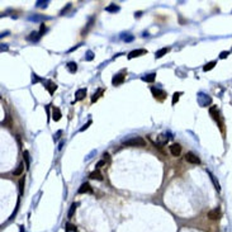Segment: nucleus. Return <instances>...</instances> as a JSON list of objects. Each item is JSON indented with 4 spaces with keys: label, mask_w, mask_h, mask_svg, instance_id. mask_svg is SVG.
Returning a JSON list of instances; mask_svg holds the SVG:
<instances>
[{
    "label": "nucleus",
    "mask_w": 232,
    "mask_h": 232,
    "mask_svg": "<svg viewBox=\"0 0 232 232\" xmlns=\"http://www.w3.org/2000/svg\"><path fill=\"white\" fill-rule=\"evenodd\" d=\"M180 94H181V93H175V94H174V96H172V105H175V104H176V102L179 100Z\"/></svg>",
    "instance_id": "nucleus-28"
},
{
    "label": "nucleus",
    "mask_w": 232,
    "mask_h": 232,
    "mask_svg": "<svg viewBox=\"0 0 232 232\" xmlns=\"http://www.w3.org/2000/svg\"><path fill=\"white\" fill-rule=\"evenodd\" d=\"M155 78H156V74H148L146 76H142V80L146 82H154Z\"/></svg>",
    "instance_id": "nucleus-17"
},
{
    "label": "nucleus",
    "mask_w": 232,
    "mask_h": 232,
    "mask_svg": "<svg viewBox=\"0 0 232 232\" xmlns=\"http://www.w3.org/2000/svg\"><path fill=\"white\" fill-rule=\"evenodd\" d=\"M105 10H107V12H109V13H116V12H118V10H119V6L116 5V4H110L109 6H107Z\"/></svg>",
    "instance_id": "nucleus-23"
},
{
    "label": "nucleus",
    "mask_w": 232,
    "mask_h": 232,
    "mask_svg": "<svg viewBox=\"0 0 232 232\" xmlns=\"http://www.w3.org/2000/svg\"><path fill=\"white\" fill-rule=\"evenodd\" d=\"M48 5V1H37V6H39V8H47Z\"/></svg>",
    "instance_id": "nucleus-29"
},
{
    "label": "nucleus",
    "mask_w": 232,
    "mask_h": 232,
    "mask_svg": "<svg viewBox=\"0 0 232 232\" xmlns=\"http://www.w3.org/2000/svg\"><path fill=\"white\" fill-rule=\"evenodd\" d=\"M93 58H94V53H93L91 51H88V52H86V57H85V60H86V61H91Z\"/></svg>",
    "instance_id": "nucleus-27"
},
{
    "label": "nucleus",
    "mask_w": 232,
    "mask_h": 232,
    "mask_svg": "<svg viewBox=\"0 0 232 232\" xmlns=\"http://www.w3.org/2000/svg\"><path fill=\"white\" fill-rule=\"evenodd\" d=\"M221 208H214V209H211L209 212H208V214H207V216H208V218L209 220H220L221 218Z\"/></svg>",
    "instance_id": "nucleus-6"
},
{
    "label": "nucleus",
    "mask_w": 232,
    "mask_h": 232,
    "mask_svg": "<svg viewBox=\"0 0 232 232\" xmlns=\"http://www.w3.org/2000/svg\"><path fill=\"white\" fill-rule=\"evenodd\" d=\"M78 193H79V194H84V193H89V194H93L94 192H93V188L90 186L89 183H84V184H81V186L79 188Z\"/></svg>",
    "instance_id": "nucleus-8"
},
{
    "label": "nucleus",
    "mask_w": 232,
    "mask_h": 232,
    "mask_svg": "<svg viewBox=\"0 0 232 232\" xmlns=\"http://www.w3.org/2000/svg\"><path fill=\"white\" fill-rule=\"evenodd\" d=\"M70 8H71V4H70V3H69V4H67V6H66V8H64V9H62V10H61V13H60V14H61V15H64V14H65V13H66V12H67V10H69V9H70Z\"/></svg>",
    "instance_id": "nucleus-33"
},
{
    "label": "nucleus",
    "mask_w": 232,
    "mask_h": 232,
    "mask_svg": "<svg viewBox=\"0 0 232 232\" xmlns=\"http://www.w3.org/2000/svg\"><path fill=\"white\" fill-rule=\"evenodd\" d=\"M46 32V26H44V23L41 24V29H39V34L41 36H43V33Z\"/></svg>",
    "instance_id": "nucleus-32"
},
{
    "label": "nucleus",
    "mask_w": 232,
    "mask_h": 232,
    "mask_svg": "<svg viewBox=\"0 0 232 232\" xmlns=\"http://www.w3.org/2000/svg\"><path fill=\"white\" fill-rule=\"evenodd\" d=\"M19 192H20V194H23V192H24V178L19 180Z\"/></svg>",
    "instance_id": "nucleus-26"
},
{
    "label": "nucleus",
    "mask_w": 232,
    "mask_h": 232,
    "mask_svg": "<svg viewBox=\"0 0 232 232\" xmlns=\"http://www.w3.org/2000/svg\"><path fill=\"white\" fill-rule=\"evenodd\" d=\"M79 206V203H72L70 209H69V213H67V218H72L75 214V211H76V207Z\"/></svg>",
    "instance_id": "nucleus-15"
},
{
    "label": "nucleus",
    "mask_w": 232,
    "mask_h": 232,
    "mask_svg": "<svg viewBox=\"0 0 232 232\" xmlns=\"http://www.w3.org/2000/svg\"><path fill=\"white\" fill-rule=\"evenodd\" d=\"M228 55H230V52H228V51H223V52H221L220 58H226V57H228Z\"/></svg>",
    "instance_id": "nucleus-34"
},
{
    "label": "nucleus",
    "mask_w": 232,
    "mask_h": 232,
    "mask_svg": "<svg viewBox=\"0 0 232 232\" xmlns=\"http://www.w3.org/2000/svg\"><path fill=\"white\" fill-rule=\"evenodd\" d=\"M67 69H69V71H70L71 74H75L76 70H78V65H76V62H69Z\"/></svg>",
    "instance_id": "nucleus-18"
},
{
    "label": "nucleus",
    "mask_w": 232,
    "mask_h": 232,
    "mask_svg": "<svg viewBox=\"0 0 232 232\" xmlns=\"http://www.w3.org/2000/svg\"><path fill=\"white\" fill-rule=\"evenodd\" d=\"M147 53V50H143V48H140V50H133L128 53V58L132 60L134 57H138V56H142V55H146Z\"/></svg>",
    "instance_id": "nucleus-7"
},
{
    "label": "nucleus",
    "mask_w": 232,
    "mask_h": 232,
    "mask_svg": "<svg viewBox=\"0 0 232 232\" xmlns=\"http://www.w3.org/2000/svg\"><path fill=\"white\" fill-rule=\"evenodd\" d=\"M46 84H47V85H44V86H46V88L48 89L50 94H53V91L57 89V85L55 84L53 81H51V80H47V81H46Z\"/></svg>",
    "instance_id": "nucleus-12"
},
{
    "label": "nucleus",
    "mask_w": 232,
    "mask_h": 232,
    "mask_svg": "<svg viewBox=\"0 0 232 232\" xmlns=\"http://www.w3.org/2000/svg\"><path fill=\"white\" fill-rule=\"evenodd\" d=\"M61 133H62V131H58V132H57L56 134H55V136H53V138H55V141H57V140H58V138H60V136H61Z\"/></svg>",
    "instance_id": "nucleus-36"
},
{
    "label": "nucleus",
    "mask_w": 232,
    "mask_h": 232,
    "mask_svg": "<svg viewBox=\"0 0 232 232\" xmlns=\"http://www.w3.org/2000/svg\"><path fill=\"white\" fill-rule=\"evenodd\" d=\"M38 81H42V79L38 78L36 74H33V75H32V82H33V84H36V82H38Z\"/></svg>",
    "instance_id": "nucleus-30"
},
{
    "label": "nucleus",
    "mask_w": 232,
    "mask_h": 232,
    "mask_svg": "<svg viewBox=\"0 0 232 232\" xmlns=\"http://www.w3.org/2000/svg\"><path fill=\"white\" fill-rule=\"evenodd\" d=\"M23 169H24V165H23V164H19L18 166H17V169H15V170L13 171V175H14V176L22 175V172H23Z\"/></svg>",
    "instance_id": "nucleus-22"
},
{
    "label": "nucleus",
    "mask_w": 232,
    "mask_h": 232,
    "mask_svg": "<svg viewBox=\"0 0 232 232\" xmlns=\"http://www.w3.org/2000/svg\"><path fill=\"white\" fill-rule=\"evenodd\" d=\"M89 178L90 179H94V180H103V175H102V172H100V171L96 170V171L90 172Z\"/></svg>",
    "instance_id": "nucleus-13"
},
{
    "label": "nucleus",
    "mask_w": 232,
    "mask_h": 232,
    "mask_svg": "<svg viewBox=\"0 0 232 232\" xmlns=\"http://www.w3.org/2000/svg\"><path fill=\"white\" fill-rule=\"evenodd\" d=\"M169 150H170V154L172 155V156L178 157L180 156V154H181V146H180L179 143H172L169 146Z\"/></svg>",
    "instance_id": "nucleus-5"
},
{
    "label": "nucleus",
    "mask_w": 232,
    "mask_h": 232,
    "mask_svg": "<svg viewBox=\"0 0 232 232\" xmlns=\"http://www.w3.org/2000/svg\"><path fill=\"white\" fill-rule=\"evenodd\" d=\"M20 227V232H26V231H24V227L23 226H19Z\"/></svg>",
    "instance_id": "nucleus-38"
},
{
    "label": "nucleus",
    "mask_w": 232,
    "mask_h": 232,
    "mask_svg": "<svg viewBox=\"0 0 232 232\" xmlns=\"http://www.w3.org/2000/svg\"><path fill=\"white\" fill-rule=\"evenodd\" d=\"M209 114L212 116V118L216 121V122L218 123V126H220V128L223 131V119H222V117H221V113H220V109L217 108L216 105H213V107H211L209 108Z\"/></svg>",
    "instance_id": "nucleus-2"
},
{
    "label": "nucleus",
    "mask_w": 232,
    "mask_h": 232,
    "mask_svg": "<svg viewBox=\"0 0 232 232\" xmlns=\"http://www.w3.org/2000/svg\"><path fill=\"white\" fill-rule=\"evenodd\" d=\"M103 93H104V89L99 88L98 90H96V93H94V95L91 96V102H93V103H94V102H96V100H98V98H99V96L103 94Z\"/></svg>",
    "instance_id": "nucleus-16"
},
{
    "label": "nucleus",
    "mask_w": 232,
    "mask_h": 232,
    "mask_svg": "<svg viewBox=\"0 0 232 232\" xmlns=\"http://www.w3.org/2000/svg\"><path fill=\"white\" fill-rule=\"evenodd\" d=\"M105 164H107V162H105V160H102V161H99L98 164L95 165V168H96V169H100V168H102V166H104Z\"/></svg>",
    "instance_id": "nucleus-31"
},
{
    "label": "nucleus",
    "mask_w": 232,
    "mask_h": 232,
    "mask_svg": "<svg viewBox=\"0 0 232 232\" xmlns=\"http://www.w3.org/2000/svg\"><path fill=\"white\" fill-rule=\"evenodd\" d=\"M169 50L170 48H168V47H164V48H161V50H159V51H156V53H155V57L156 58H161L164 55H166L169 52Z\"/></svg>",
    "instance_id": "nucleus-14"
},
{
    "label": "nucleus",
    "mask_w": 232,
    "mask_h": 232,
    "mask_svg": "<svg viewBox=\"0 0 232 232\" xmlns=\"http://www.w3.org/2000/svg\"><path fill=\"white\" fill-rule=\"evenodd\" d=\"M90 124H91V121H89V122H88V123H86V124H85V126H84V127H81V128H80V131H81V132H82V131H85V130H86V128H88V127L90 126Z\"/></svg>",
    "instance_id": "nucleus-35"
},
{
    "label": "nucleus",
    "mask_w": 232,
    "mask_h": 232,
    "mask_svg": "<svg viewBox=\"0 0 232 232\" xmlns=\"http://www.w3.org/2000/svg\"><path fill=\"white\" fill-rule=\"evenodd\" d=\"M208 174H209V176H211V179H212V181H213V184H214V188H216L217 190H221V188H220V183H218V181H217V180H216V179H214V176H213L212 174H211V172H208Z\"/></svg>",
    "instance_id": "nucleus-25"
},
{
    "label": "nucleus",
    "mask_w": 232,
    "mask_h": 232,
    "mask_svg": "<svg viewBox=\"0 0 232 232\" xmlns=\"http://www.w3.org/2000/svg\"><path fill=\"white\" fill-rule=\"evenodd\" d=\"M124 79H126V76H124L123 74H117V75H114V76H113V79H112V84H113L114 86L121 85V84H122V82L124 81Z\"/></svg>",
    "instance_id": "nucleus-9"
},
{
    "label": "nucleus",
    "mask_w": 232,
    "mask_h": 232,
    "mask_svg": "<svg viewBox=\"0 0 232 232\" xmlns=\"http://www.w3.org/2000/svg\"><path fill=\"white\" fill-rule=\"evenodd\" d=\"M62 117V113L61 110L57 108V107H53L52 108V119L55 121V122H57V121H60Z\"/></svg>",
    "instance_id": "nucleus-10"
},
{
    "label": "nucleus",
    "mask_w": 232,
    "mask_h": 232,
    "mask_svg": "<svg viewBox=\"0 0 232 232\" xmlns=\"http://www.w3.org/2000/svg\"><path fill=\"white\" fill-rule=\"evenodd\" d=\"M123 145L124 146H131V147H134V146L143 147V146H146V140H143L142 137H132V138H128V140L123 141Z\"/></svg>",
    "instance_id": "nucleus-1"
},
{
    "label": "nucleus",
    "mask_w": 232,
    "mask_h": 232,
    "mask_svg": "<svg viewBox=\"0 0 232 232\" xmlns=\"http://www.w3.org/2000/svg\"><path fill=\"white\" fill-rule=\"evenodd\" d=\"M23 159H24V161H26V166H27V169H29L30 160H29V152L27 151V150H24V151H23Z\"/></svg>",
    "instance_id": "nucleus-19"
},
{
    "label": "nucleus",
    "mask_w": 232,
    "mask_h": 232,
    "mask_svg": "<svg viewBox=\"0 0 232 232\" xmlns=\"http://www.w3.org/2000/svg\"><path fill=\"white\" fill-rule=\"evenodd\" d=\"M151 93H152V95L155 96L156 99H159V100H164L165 98H166V93L164 91V90H161V89H159V88H151Z\"/></svg>",
    "instance_id": "nucleus-4"
},
{
    "label": "nucleus",
    "mask_w": 232,
    "mask_h": 232,
    "mask_svg": "<svg viewBox=\"0 0 232 232\" xmlns=\"http://www.w3.org/2000/svg\"><path fill=\"white\" fill-rule=\"evenodd\" d=\"M217 65V61H211V62H208V64L206 65V66L203 67V70L204 71H209V70H212V69L214 67Z\"/></svg>",
    "instance_id": "nucleus-24"
},
{
    "label": "nucleus",
    "mask_w": 232,
    "mask_h": 232,
    "mask_svg": "<svg viewBox=\"0 0 232 232\" xmlns=\"http://www.w3.org/2000/svg\"><path fill=\"white\" fill-rule=\"evenodd\" d=\"M86 95V89H79L78 91H76L75 94V102H78V100H82L85 98Z\"/></svg>",
    "instance_id": "nucleus-11"
},
{
    "label": "nucleus",
    "mask_w": 232,
    "mask_h": 232,
    "mask_svg": "<svg viewBox=\"0 0 232 232\" xmlns=\"http://www.w3.org/2000/svg\"><path fill=\"white\" fill-rule=\"evenodd\" d=\"M65 231H66V232H76V231H78V228H76L75 224L69 222V223H66V226H65Z\"/></svg>",
    "instance_id": "nucleus-20"
},
{
    "label": "nucleus",
    "mask_w": 232,
    "mask_h": 232,
    "mask_svg": "<svg viewBox=\"0 0 232 232\" xmlns=\"http://www.w3.org/2000/svg\"><path fill=\"white\" fill-rule=\"evenodd\" d=\"M41 38V34H39V32H32L30 33V36L28 37V39L29 41H34V42H37L38 39Z\"/></svg>",
    "instance_id": "nucleus-21"
},
{
    "label": "nucleus",
    "mask_w": 232,
    "mask_h": 232,
    "mask_svg": "<svg viewBox=\"0 0 232 232\" xmlns=\"http://www.w3.org/2000/svg\"><path fill=\"white\" fill-rule=\"evenodd\" d=\"M185 161L189 162V164H193V165H198V164H200V159L195 154H193V152H186V155H185Z\"/></svg>",
    "instance_id": "nucleus-3"
},
{
    "label": "nucleus",
    "mask_w": 232,
    "mask_h": 232,
    "mask_svg": "<svg viewBox=\"0 0 232 232\" xmlns=\"http://www.w3.org/2000/svg\"><path fill=\"white\" fill-rule=\"evenodd\" d=\"M132 39H133V36H128V37H126V42H131Z\"/></svg>",
    "instance_id": "nucleus-37"
}]
</instances>
